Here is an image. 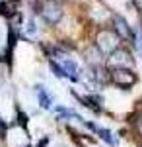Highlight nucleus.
I'll return each instance as SVG.
<instances>
[{"label":"nucleus","instance_id":"6","mask_svg":"<svg viewBox=\"0 0 142 147\" xmlns=\"http://www.w3.org/2000/svg\"><path fill=\"white\" fill-rule=\"evenodd\" d=\"M60 67H62V73H64L66 79L74 80V82L80 79V71H78V65L74 63V61H70V59H62V61H60Z\"/></svg>","mask_w":142,"mask_h":147},{"label":"nucleus","instance_id":"13","mask_svg":"<svg viewBox=\"0 0 142 147\" xmlns=\"http://www.w3.org/2000/svg\"><path fill=\"white\" fill-rule=\"evenodd\" d=\"M132 4H134V8L142 14V0H132Z\"/></svg>","mask_w":142,"mask_h":147},{"label":"nucleus","instance_id":"5","mask_svg":"<svg viewBox=\"0 0 142 147\" xmlns=\"http://www.w3.org/2000/svg\"><path fill=\"white\" fill-rule=\"evenodd\" d=\"M109 67L113 69V67H131L132 65V57H131V53L127 51V49H115L113 53H109Z\"/></svg>","mask_w":142,"mask_h":147},{"label":"nucleus","instance_id":"4","mask_svg":"<svg viewBox=\"0 0 142 147\" xmlns=\"http://www.w3.org/2000/svg\"><path fill=\"white\" fill-rule=\"evenodd\" d=\"M111 22H113V32L121 37V41H134V34H132V28L129 26V22L121 16V14H113L111 16Z\"/></svg>","mask_w":142,"mask_h":147},{"label":"nucleus","instance_id":"11","mask_svg":"<svg viewBox=\"0 0 142 147\" xmlns=\"http://www.w3.org/2000/svg\"><path fill=\"white\" fill-rule=\"evenodd\" d=\"M58 116H68V118H76V120H82V116H78L76 112H72V110H66V108H58Z\"/></svg>","mask_w":142,"mask_h":147},{"label":"nucleus","instance_id":"8","mask_svg":"<svg viewBox=\"0 0 142 147\" xmlns=\"http://www.w3.org/2000/svg\"><path fill=\"white\" fill-rule=\"evenodd\" d=\"M16 6H18V0H2L0 2V14L6 18H12V16H16Z\"/></svg>","mask_w":142,"mask_h":147},{"label":"nucleus","instance_id":"9","mask_svg":"<svg viewBox=\"0 0 142 147\" xmlns=\"http://www.w3.org/2000/svg\"><path fill=\"white\" fill-rule=\"evenodd\" d=\"M35 90H37V96H39L41 108H49V106H51V96H49V92H45L43 86H35Z\"/></svg>","mask_w":142,"mask_h":147},{"label":"nucleus","instance_id":"14","mask_svg":"<svg viewBox=\"0 0 142 147\" xmlns=\"http://www.w3.org/2000/svg\"><path fill=\"white\" fill-rule=\"evenodd\" d=\"M4 134H6V124L0 120V136H4Z\"/></svg>","mask_w":142,"mask_h":147},{"label":"nucleus","instance_id":"1","mask_svg":"<svg viewBox=\"0 0 142 147\" xmlns=\"http://www.w3.org/2000/svg\"><path fill=\"white\" fill-rule=\"evenodd\" d=\"M119 45H121V37L113 30L103 28V30H99L98 34H96V47H98L99 53L109 55L115 49H119Z\"/></svg>","mask_w":142,"mask_h":147},{"label":"nucleus","instance_id":"2","mask_svg":"<svg viewBox=\"0 0 142 147\" xmlns=\"http://www.w3.org/2000/svg\"><path fill=\"white\" fill-rule=\"evenodd\" d=\"M109 80L119 88H131L132 84H136L138 79L131 67H113L109 71Z\"/></svg>","mask_w":142,"mask_h":147},{"label":"nucleus","instance_id":"7","mask_svg":"<svg viewBox=\"0 0 142 147\" xmlns=\"http://www.w3.org/2000/svg\"><path fill=\"white\" fill-rule=\"evenodd\" d=\"M86 125L90 127V129H94V131H96V134H98V136L101 137V139H103L105 143H109L111 147H113V145H117V139L113 137V134H111L109 129H105V127H99V125L92 124V122H86Z\"/></svg>","mask_w":142,"mask_h":147},{"label":"nucleus","instance_id":"10","mask_svg":"<svg viewBox=\"0 0 142 147\" xmlns=\"http://www.w3.org/2000/svg\"><path fill=\"white\" fill-rule=\"evenodd\" d=\"M49 67H51V71H53V73H55V77H58V79H62V77H64V73H62V67L56 63L53 57L49 59Z\"/></svg>","mask_w":142,"mask_h":147},{"label":"nucleus","instance_id":"12","mask_svg":"<svg viewBox=\"0 0 142 147\" xmlns=\"http://www.w3.org/2000/svg\"><path fill=\"white\" fill-rule=\"evenodd\" d=\"M134 127H136L138 136H142V112L136 114V120H134Z\"/></svg>","mask_w":142,"mask_h":147},{"label":"nucleus","instance_id":"3","mask_svg":"<svg viewBox=\"0 0 142 147\" xmlns=\"http://www.w3.org/2000/svg\"><path fill=\"white\" fill-rule=\"evenodd\" d=\"M39 14H41V18L49 26H56L62 20L64 12H62V6H60L58 0H45L43 4H41V8H39Z\"/></svg>","mask_w":142,"mask_h":147}]
</instances>
